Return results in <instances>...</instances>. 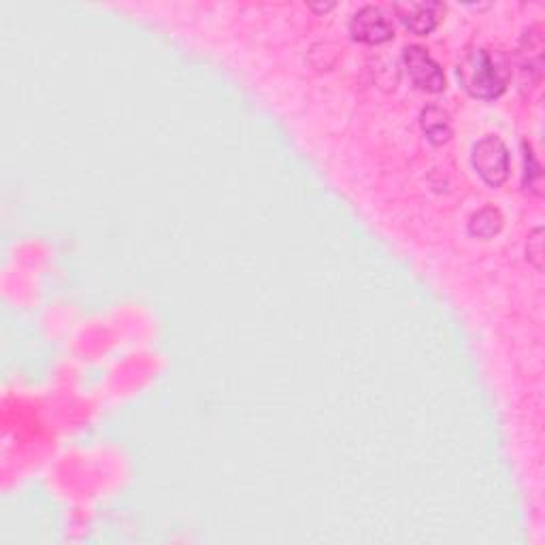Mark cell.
<instances>
[{
  "label": "cell",
  "instance_id": "obj_1",
  "mask_svg": "<svg viewBox=\"0 0 545 545\" xmlns=\"http://www.w3.org/2000/svg\"><path fill=\"white\" fill-rule=\"evenodd\" d=\"M458 81L475 98H497L509 84L507 64L486 47H473L458 62Z\"/></svg>",
  "mask_w": 545,
  "mask_h": 545
},
{
  "label": "cell",
  "instance_id": "obj_2",
  "mask_svg": "<svg viewBox=\"0 0 545 545\" xmlns=\"http://www.w3.org/2000/svg\"><path fill=\"white\" fill-rule=\"evenodd\" d=\"M471 160L473 169L492 188H499L509 177V150L499 137L486 135L484 139L477 141L473 145Z\"/></svg>",
  "mask_w": 545,
  "mask_h": 545
},
{
  "label": "cell",
  "instance_id": "obj_3",
  "mask_svg": "<svg viewBox=\"0 0 545 545\" xmlns=\"http://www.w3.org/2000/svg\"><path fill=\"white\" fill-rule=\"evenodd\" d=\"M403 60L411 81H414L420 90L433 94L445 90V75L441 71V66L422 45H407L403 49Z\"/></svg>",
  "mask_w": 545,
  "mask_h": 545
},
{
  "label": "cell",
  "instance_id": "obj_4",
  "mask_svg": "<svg viewBox=\"0 0 545 545\" xmlns=\"http://www.w3.org/2000/svg\"><path fill=\"white\" fill-rule=\"evenodd\" d=\"M350 32L360 43L379 45L394 37V26L382 9L375 5H365L354 13V18L350 22Z\"/></svg>",
  "mask_w": 545,
  "mask_h": 545
},
{
  "label": "cell",
  "instance_id": "obj_5",
  "mask_svg": "<svg viewBox=\"0 0 545 545\" xmlns=\"http://www.w3.org/2000/svg\"><path fill=\"white\" fill-rule=\"evenodd\" d=\"M439 3H394V13L416 35H428L437 28Z\"/></svg>",
  "mask_w": 545,
  "mask_h": 545
},
{
  "label": "cell",
  "instance_id": "obj_6",
  "mask_svg": "<svg viewBox=\"0 0 545 545\" xmlns=\"http://www.w3.org/2000/svg\"><path fill=\"white\" fill-rule=\"evenodd\" d=\"M420 124H422V130H424V135L428 137V141L435 143V145L448 143L452 137L450 113L441 109L439 105L424 107L420 113Z\"/></svg>",
  "mask_w": 545,
  "mask_h": 545
},
{
  "label": "cell",
  "instance_id": "obj_7",
  "mask_svg": "<svg viewBox=\"0 0 545 545\" xmlns=\"http://www.w3.org/2000/svg\"><path fill=\"white\" fill-rule=\"evenodd\" d=\"M501 226H503V218L494 207H484L477 213H473V218L469 222L471 235L480 239H490L492 235H497Z\"/></svg>",
  "mask_w": 545,
  "mask_h": 545
},
{
  "label": "cell",
  "instance_id": "obj_8",
  "mask_svg": "<svg viewBox=\"0 0 545 545\" xmlns=\"http://www.w3.org/2000/svg\"><path fill=\"white\" fill-rule=\"evenodd\" d=\"M543 228L537 226L531 235H528V245H526V258L531 260L537 269L543 267Z\"/></svg>",
  "mask_w": 545,
  "mask_h": 545
}]
</instances>
